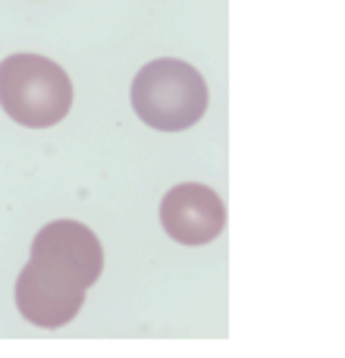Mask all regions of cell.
Wrapping results in <instances>:
<instances>
[{
  "instance_id": "6da1fadb",
  "label": "cell",
  "mask_w": 345,
  "mask_h": 358,
  "mask_svg": "<svg viewBox=\"0 0 345 358\" xmlns=\"http://www.w3.org/2000/svg\"><path fill=\"white\" fill-rule=\"evenodd\" d=\"M207 82L191 63L161 57L145 63L132 82V110L157 132H182L207 110Z\"/></svg>"
},
{
  "instance_id": "7a4b0ae2",
  "label": "cell",
  "mask_w": 345,
  "mask_h": 358,
  "mask_svg": "<svg viewBox=\"0 0 345 358\" xmlns=\"http://www.w3.org/2000/svg\"><path fill=\"white\" fill-rule=\"evenodd\" d=\"M0 107L29 129H50L73 110V82L41 54H10L0 63Z\"/></svg>"
},
{
  "instance_id": "3957f363",
  "label": "cell",
  "mask_w": 345,
  "mask_h": 358,
  "mask_svg": "<svg viewBox=\"0 0 345 358\" xmlns=\"http://www.w3.org/2000/svg\"><path fill=\"white\" fill-rule=\"evenodd\" d=\"M85 292V286L69 280L66 273L31 258L16 277V308L35 327L57 330L82 311Z\"/></svg>"
},
{
  "instance_id": "277c9868",
  "label": "cell",
  "mask_w": 345,
  "mask_h": 358,
  "mask_svg": "<svg viewBox=\"0 0 345 358\" xmlns=\"http://www.w3.org/2000/svg\"><path fill=\"white\" fill-rule=\"evenodd\" d=\"M31 258L66 273L85 289L98 283L101 271H104L101 239L79 220H54L41 227V233L31 242Z\"/></svg>"
},
{
  "instance_id": "5b68a950",
  "label": "cell",
  "mask_w": 345,
  "mask_h": 358,
  "mask_svg": "<svg viewBox=\"0 0 345 358\" xmlns=\"http://www.w3.org/2000/svg\"><path fill=\"white\" fill-rule=\"evenodd\" d=\"M161 227L179 245H207L226 229V204L210 185H172L161 201Z\"/></svg>"
}]
</instances>
